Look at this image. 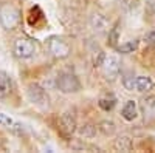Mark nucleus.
I'll list each match as a JSON object with an SVG mask.
<instances>
[{
  "mask_svg": "<svg viewBox=\"0 0 155 153\" xmlns=\"http://www.w3.org/2000/svg\"><path fill=\"white\" fill-rule=\"evenodd\" d=\"M92 27L93 30H98V31H104L107 28V20L102 17L101 14H95L92 17Z\"/></svg>",
  "mask_w": 155,
  "mask_h": 153,
  "instance_id": "4468645a",
  "label": "nucleus"
},
{
  "mask_svg": "<svg viewBox=\"0 0 155 153\" xmlns=\"http://www.w3.org/2000/svg\"><path fill=\"white\" fill-rule=\"evenodd\" d=\"M134 148V142L129 136H120L115 141V150L118 151H130Z\"/></svg>",
  "mask_w": 155,
  "mask_h": 153,
  "instance_id": "f8f14e48",
  "label": "nucleus"
},
{
  "mask_svg": "<svg viewBox=\"0 0 155 153\" xmlns=\"http://www.w3.org/2000/svg\"><path fill=\"white\" fill-rule=\"evenodd\" d=\"M20 22V12L12 5H3L0 8V25L6 31L14 30Z\"/></svg>",
  "mask_w": 155,
  "mask_h": 153,
  "instance_id": "f257e3e1",
  "label": "nucleus"
},
{
  "mask_svg": "<svg viewBox=\"0 0 155 153\" xmlns=\"http://www.w3.org/2000/svg\"><path fill=\"white\" fill-rule=\"evenodd\" d=\"M98 129H99V132H101L102 135L110 136V135L115 133V124H113L112 121H102V122L99 124Z\"/></svg>",
  "mask_w": 155,
  "mask_h": 153,
  "instance_id": "2eb2a0df",
  "label": "nucleus"
},
{
  "mask_svg": "<svg viewBox=\"0 0 155 153\" xmlns=\"http://www.w3.org/2000/svg\"><path fill=\"white\" fill-rule=\"evenodd\" d=\"M121 116L126 119V121H134L137 116H138V111H137V104L135 100H127L123 110H121Z\"/></svg>",
  "mask_w": 155,
  "mask_h": 153,
  "instance_id": "9d476101",
  "label": "nucleus"
},
{
  "mask_svg": "<svg viewBox=\"0 0 155 153\" xmlns=\"http://www.w3.org/2000/svg\"><path fill=\"white\" fill-rule=\"evenodd\" d=\"M115 97H110V99H107V97H101L99 99V107L102 108V110H106V111H109V110H112L113 107H115Z\"/></svg>",
  "mask_w": 155,
  "mask_h": 153,
  "instance_id": "f3484780",
  "label": "nucleus"
},
{
  "mask_svg": "<svg viewBox=\"0 0 155 153\" xmlns=\"http://www.w3.org/2000/svg\"><path fill=\"white\" fill-rule=\"evenodd\" d=\"M12 49H14V54L17 57L30 59V57H33L36 54L37 45H36V42L33 39H30V37H19V39H16Z\"/></svg>",
  "mask_w": 155,
  "mask_h": 153,
  "instance_id": "7ed1b4c3",
  "label": "nucleus"
},
{
  "mask_svg": "<svg viewBox=\"0 0 155 153\" xmlns=\"http://www.w3.org/2000/svg\"><path fill=\"white\" fill-rule=\"evenodd\" d=\"M76 127H78V124H76L74 114L71 111H65L61 116V129H62V132L65 135H71V133L76 132Z\"/></svg>",
  "mask_w": 155,
  "mask_h": 153,
  "instance_id": "6e6552de",
  "label": "nucleus"
},
{
  "mask_svg": "<svg viewBox=\"0 0 155 153\" xmlns=\"http://www.w3.org/2000/svg\"><path fill=\"white\" fill-rule=\"evenodd\" d=\"M48 49H50V53L53 54L54 57H58V59H65L70 54V45L64 39L58 37V36L50 37V40H48Z\"/></svg>",
  "mask_w": 155,
  "mask_h": 153,
  "instance_id": "39448f33",
  "label": "nucleus"
},
{
  "mask_svg": "<svg viewBox=\"0 0 155 153\" xmlns=\"http://www.w3.org/2000/svg\"><path fill=\"white\" fill-rule=\"evenodd\" d=\"M79 133H81V136H84V138H92V136H95L96 129H95L93 125H90V124H85V125H82V129L79 130Z\"/></svg>",
  "mask_w": 155,
  "mask_h": 153,
  "instance_id": "a211bd4d",
  "label": "nucleus"
},
{
  "mask_svg": "<svg viewBox=\"0 0 155 153\" xmlns=\"http://www.w3.org/2000/svg\"><path fill=\"white\" fill-rule=\"evenodd\" d=\"M141 114H143L144 122H153L155 121V96H146L141 100Z\"/></svg>",
  "mask_w": 155,
  "mask_h": 153,
  "instance_id": "0eeeda50",
  "label": "nucleus"
},
{
  "mask_svg": "<svg viewBox=\"0 0 155 153\" xmlns=\"http://www.w3.org/2000/svg\"><path fill=\"white\" fill-rule=\"evenodd\" d=\"M144 40L149 46H155V31H150L144 36Z\"/></svg>",
  "mask_w": 155,
  "mask_h": 153,
  "instance_id": "412c9836",
  "label": "nucleus"
},
{
  "mask_svg": "<svg viewBox=\"0 0 155 153\" xmlns=\"http://www.w3.org/2000/svg\"><path fill=\"white\" fill-rule=\"evenodd\" d=\"M101 68H102V73L107 79H115L116 76L120 74L121 71V62L116 56H104L101 62Z\"/></svg>",
  "mask_w": 155,
  "mask_h": 153,
  "instance_id": "423d86ee",
  "label": "nucleus"
},
{
  "mask_svg": "<svg viewBox=\"0 0 155 153\" xmlns=\"http://www.w3.org/2000/svg\"><path fill=\"white\" fill-rule=\"evenodd\" d=\"M27 96H28L30 102H33L34 105L41 107V108H47L50 105V97H48L47 91L37 84H30L28 85Z\"/></svg>",
  "mask_w": 155,
  "mask_h": 153,
  "instance_id": "20e7f679",
  "label": "nucleus"
},
{
  "mask_svg": "<svg viewBox=\"0 0 155 153\" xmlns=\"http://www.w3.org/2000/svg\"><path fill=\"white\" fill-rule=\"evenodd\" d=\"M12 91V81L9 74L5 71H0V97H6Z\"/></svg>",
  "mask_w": 155,
  "mask_h": 153,
  "instance_id": "1a4fd4ad",
  "label": "nucleus"
},
{
  "mask_svg": "<svg viewBox=\"0 0 155 153\" xmlns=\"http://www.w3.org/2000/svg\"><path fill=\"white\" fill-rule=\"evenodd\" d=\"M56 87L61 93H78L81 90V82L73 73H61L56 79Z\"/></svg>",
  "mask_w": 155,
  "mask_h": 153,
  "instance_id": "f03ea898",
  "label": "nucleus"
},
{
  "mask_svg": "<svg viewBox=\"0 0 155 153\" xmlns=\"http://www.w3.org/2000/svg\"><path fill=\"white\" fill-rule=\"evenodd\" d=\"M153 87V79L149 78V76H138V78L135 79V90L137 91H149L152 90Z\"/></svg>",
  "mask_w": 155,
  "mask_h": 153,
  "instance_id": "9b49d317",
  "label": "nucleus"
},
{
  "mask_svg": "<svg viewBox=\"0 0 155 153\" xmlns=\"http://www.w3.org/2000/svg\"><path fill=\"white\" fill-rule=\"evenodd\" d=\"M118 37H120V30H118V27H115V28H112V31H110V34H109L110 45H116V40H118Z\"/></svg>",
  "mask_w": 155,
  "mask_h": 153,
  "instance_id": "aec40b11",
  "label": "nucleus"
},
{
  "mask_svg": "<svg viewBox=\"0 0 155 153\" xmlns=\"http://www.w3.org/2000/svg\"><path fill=\"white\" fill-rule=\"evenodd\" d=\"M135 76H134V73H127L124 78H123V85L127 88L129 91H132L134 88H135Z\"/></svg>",
  "mask_w": 155,
  "mask_h": 153,
  "instance_id": "dca6fc26",
  "label": "nucleus"
},
{
  "mask_svg": "<svg viewBox=\"0 0 155 153\" xmlns=\"http://www.w3.org/2000/svg\"><path fill=\"white\" fill-rule=\"evenodd\" d=\"M138 48V40L137 39H134V40H129V42H126V43H123V45H120V46H116V49H118V53H121V54H129V53H134V51Z\"/></svg>",
  "mask_w": 155,
  "mask_h": 153,
  "instance_id": "ddd939ff",
  "label": "nucleus"
},
{
  "mask_svg": "<svg viewBox=\"0 0 155 153\" xmlns=\"http://www.w3.org/2000/svg\"><path fill=\"white\" fill-rule=\"evenodd\" d=\"M0 125H2V127H8V129H12V125H16V124L8 116V114L0 113Z\"/></svg>",
  "mask_w": 155,
  "mask_h": 153,
  "instance_id": "6ab92c4d",
  "label": "nucleus"
}]
</instances>
